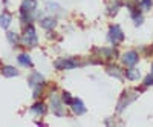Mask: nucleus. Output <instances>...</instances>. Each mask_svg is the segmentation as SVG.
<instances>
[{
    "mask_svg": "<svg viewBox=\"0 0 153 127\" xmlns=\"http://www.w3.org/2000/svg\"><path fill=\"white\" fill-rule=\"evenodd\" d=\"M152 5H153L152 0H141V2H139V8H143L144 11H149L152 8Z\"/></svg>",
    "mask_w": 153,
    "mask_h": 127,
    "instance_id": "a211bd4d",
    "label": "nucleus"
},
{
    "mask_svg": "<svg viewBox=\"0 0 153 127\" xmlns=\"http://www.w3.org/2000/svg\"><path fill=\"white\" fill-rule=\"evenodd\" d=\"M40 26H42L43 29H48V31L54 29V28L57 26V19H55V17H46V19H43V20L40 22Z\"/></svg>",
    "mask_w": 153,
    "mask_h": 127,
    "instance_id": "1a4fd4ad",
    "label": "nucleus"
},
{
    "mask_svg": "<svg viewBox=\"0 0 153 127\" xmlns=\"http://www.w3.org/2000/svg\"><path fill=\"white\" fill-rule=\"evenodd\" d=\"M71 107H72V110H74L75 115H83V113L86 112V107H84V104H83V101L78 100V98H74Z\"/></svg>",
    "mask_w": 153,
    "mask_h": 127,
    "instance_id": "6e6552de",
    "label": "nucleus"
},
{
    "mask_svg": "<svg viewBox=\"0 0 153 127\" xmlns=\"http://www.w3.org/2000/svg\"><path fill=\"white\" fill-rule=\"evenodd\" d=\"M109 40L112 42V45H118V43L124 42V32L121 31V28L118 26V25H113V26H110Z\"/></svg>",
    "mask_w": 153,
    "mask_h": 127,
    "instance_id": "f03ea898",
    "label": "nucleus"
},
{
    "mask_svg": "<svg viewBox=\"0 0 153 127\" xmlns=\"http://www.w3.org/2000/svg\"><path fill=\"white\" fill-rule=\"evenodd\" d=\"M2 74L5 75L6 78H11V77H17L19 75V71L12 66H3L2 68Z\"/></svg>",
    "mask_w": 153,
    "mask_h": 127,
    "instance_id": "9b49d317",
    "label": "nucleus"
},
{
    "mask_svg": "<svg viewBox=\"0 0 153 127\" xmlns=\"http://www.w3.org/2000/svg\"><path fill=\"white\" fill-rule=\"evenodd\" d=\"M51 103H52V110H54V113H55L57 117H63V115H65V109H63V103L60 101V98H57V97L52 95Z\"/></svg>",
    "mask_w": 153,
    "mask_h": 127,
    "instance_id": "423d86ee",
    "label": "nucleus"
},
{
    "mask_svg": "<svg viewBox=\"0 0 153 127\" xmlns=\"http://www.w3.org/2000/svg\"><path fill=\"white\" fill-rule=\"evenodd\" d=\"M37 9V2L35 0H23V3L20 6V12L22 14H32Z\"/></svg>",
    "mask_w": 153,
    "mask_h": 127,
    "instance_id": "39448f33",
    "label": "nucleus"
},
{
    "mask_svg": "<svg viewBox=\"0 0 153 127\" xmlns=\"http://www.w3.org/2000/svg\"><path fill=\"white\" fill-rule=\"evenodd\" d=\"M22 43L26 45V46H35L37 45V35H35L32 25H29V26L25 29V34L22 37Z\"/></svg>",
    "mask_w": 153,
    "mask_h": 127,
    "instance_id": "f257e3e1",
    "label": "nucleus"
},
{
    "mask_svg": "<svg viewBox=\"0 0 153 127\" xmlns=\"http://www.w3.org/2000/svg\"><path fill=\"white\" fill-rule=\"evenodd\" d=\"M107 72H109L110 75H113V77H118V78H123V72H121L120 69H110V68H107Z\"/></svg>",
    "mask_w": 153,
    "mask_h": 127,
    "instance_id": "aec40b11",
    "label": "nucleus"
},
{
    "mask_svg": "<svg viewBox=\"0 0 153 127\" xmlns=\"http://www.w3.org/2000/svg\"><path fill=\"white\" fill-rule=\"evenodd\" d=\"M152 74H153V66H152Z\"/></svg>",
    "mask_w": 153,
    "mask_h": 127,
    "instance_id": "b1692460",
    "label": "nucleus"
},
{
    "mask_svg": "<svg viewBox=\"0 0 153 127\" xmlns=\"http://www.w3.org/2000/svg\"><path fill=\"white\" fill-rule=\"evenodd\" d=\"M55 68L63 71V69H75L78 68V63H76L74 58H58L55 61Z\"/></svg>",
    "mask_w": 153,
    "mask_h": 127,
    "instance_id": "7ed1b4c3",
    "label": "nucleus"
},
{
    "mask_svg": "<svg viewBox=\"0 0 153 127\" xmlns=\"http://www.w3.org/2000/svg\"><path fill=\"white\" fill-rule=\"evenodd\" d=\"M31 110L35 112L37 115H45V113H46V104L42 103V101H38V103H35V104L31 107Z\"/></svg>",
    "mask_w": 153,
    "mask_h": 127,
    "instance_id": "f8f14e48",
    "label": "nucleus"
},
{
    "mask_svg": "<svg viewBox=\"0 0 153 127\" xmlns=\"http://www.w3.org/2000/svg\"><path fill=\"white\" fill-rule=\"evenodd\" d=\"M126 77L129 78V80H132V81H136V80H139V71L136 68L130 66L129 69L126 71Z\"/></svg>",
    "mask_w": 153,
    "mask_h": 127,
    "instance_id": "9d476101",
    "label": "nucleus"
},
{
    "mask_svg": "<svg viewBox=\"0 0 153 127\" xmlns=\"http://www.w3.org/2000/svg\"><path fill=\"white\" fill-rule=\"evenodd\" d=\"M132 17H133V22L136 26H139V25L143 23V14H141V9L136 11V9H132Z\"/></svg>",
    "mask_w": 153,
    "mask_h": 127,
    "instance_id": "dca6fc26",
    "label": "nucleus"
},
{
    "mask_svg": "<svg viewBox=\"0 0 153 127\" xmlns=\"http://www.w3.org/2000/svg\"><path fill=\"white\" fill-rule=\"evenodd\" d=\"M17 61L20 63V65H25V66L32 68V61H31V57H29L28 54H20V55L17 57Z\"/></svg>",
    "mask_w": 153,
    "mask_h": 127,
    "instance_id": "4468645a",
    "label": "nucleus"
},
{
    "mask_svg": "<svg viewBox=\"0 0 153 127\" xmlns=\"http://www.w3.org/2000/svg\"><path fill=\"white\" fill-rule=\"evenodd\" d=\"M11 25V16L6 14V12H3L2 16H0V26H2L3 29H8Z\"/></svg>",
    "mask_w": 153,
    "mask_h": 127,
    "instance_id": "2eb2a0df",
    "label": "nucleus"
},
{
    "mask_svg": "<svg viewBox=\"0 0 153 127\" xmlns=\"http://www.w3.org/2000/svg\"><path fill=\"white\" fill-rule=\"evenodd\" d=\"M112 6H113V8H109L107 11H109V14H112V16H113V14H115V12H117V11L120 9V6H121V3H120V2H117V3H115V5H112Z\"/></svg>",
    "mask_w": 153,
    "mask_h": 127,
    "instance_id": "4be33fe9",
    "label": "nucleus"
},
{
    "mask_svg": "<svg viewBox=\"0 0 153 127\" xmlns=\"http://www.w3.org/2000/svg\"><path fill=\"white\" fill-rule=\"evenodd\" d=\"M138 60H139V55L135 52V51H127V52L123 55V63L126 66H135L136 63H138Z\"/></svg>",
    "mask_w": 153,
    "mask_h": 127,
    "instance_id": "20e7f679",
    "label": "nucleus"
},
{
    "mask_svg": "<svg viewBox=\"0 0 153 127\" xmlns=\"http://www.w3.org/2000/svg\"><path fill=\"white\" fill-rule=\"evenodd\" d=\"M40 83H45L43 75L34 72V74L31 75V77H29V84H31V86H37V84H40Z\"/></svg>",
    "mask_w": 153,
    "mask_h": 127,
    "instance_id": "ddd939ff",
    "label": "nucleus"
},
{
    "mask_svg": "<svg viewBox=\"0 0 153 127\" xmlns=\"http://www.w3.org/2000/svg\"><path fill=\"white\" fill-rule=\"evenodd\" d=\"M6 37L9 39V42H11L12 45H17V43H19V35H17L16 32H11V31H8V32H6Z\"/></svg>",
    "mask_w": 153,
    "mask_h": 127,
    "instance_id": "f3484780",
    "label": "nucleus"
},
{
    "mask_svg": "<svg viewBox=\"0 0 153 127\" xmlns=\"http://www.w3.org/2000/svg\"><path fill=\"white\" fill-rule=\"evenodd\" d=\"M152 84H153V74L144 78V86H152Z\"/></svg>",
    "mask_w": 153,
    "mask_h": 127,
    "instance_id": "5701e85b",
    "label": "nucleus"
},
{
    "mask_svg": "<svg viewBox=\"0 0 153 127\" xmlns=\"http://www.w3.org/2000/svg\"><path fill=\"white\" fill-rule=\"evenodd\" d=\"M72 101H74V98H72V95H71L69 92H63V103L68 104V106H71Z\"/></svg>",
    "mask_w": 153,
    "mask_h": 127,
    "instance_id": "6ab92c4d",
    "label": "nucleus"
},
{
    "mask_svg": "<svg viewBox=\"0 0 153 127\" xmlns=\"http://www.w3.org/2000/svg\"><path fill=\"white\" fill-rule=\"evenodd\" d=\"M129 94H130V91H126L123 95H121V98H120V106H118V112H121L127 104L129 103H132V101H135V98H136V95H132V97H129Z\"/></svg>",
    "mask_w": 153,
    "mask_h": 127,
    "instance_id": "0eeeda50",
    "label": "nucleus"
},
{
    "mask_svg": "<svg viewBox=\"0 0 153 127\" xmlns=\"http://www.w3.org/2000/svg\"><path fill=\"white\" fill-rule=\"evenodd\" d=\"M42 89H43V83H40V84H37L35 86V91H34V98H38L42 95Z\"/></svg>",
    "mask_w": 153,
    "mask_h": 127,
    "instance_id": "412c9836",
    "label": "nucleus"
}]
</instances>
